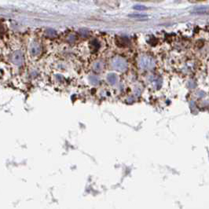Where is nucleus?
Returning a JSON list of instances; mask_svg holds the SVG:
<instances>
[{"label": "nucleus", "mask_w": 209, "mask_h": 209, "mask_svg": "<svg viewBox=\"0 0 209 209\" xmlns=\"http://www.w3.org/2000/svg\"><path fill=\"white\" fill-rule=\"evenodd\" d=\"M11 59L13 61V62L16 65H21L23 63L24 58H23V55L21 54V51H15V52L13 53L12 54V57H11Z\"/></svg>", "instance_id": "nucleus-1"}, {"label": "nucleus", "mask_w": 209, "mask_h": 209, "mask_svg": "<svg viewBox=\"0 0 209 209\" xmlns=\"http://www.w3.org/2000/svg\"><path fill=\"white\" fill-rule=\"evenodd\" d=\"M116 42L119 47H126L130 45L131 41L129 40L128 38H126V37H117L116 39Z\"/></svg>", "instance_id": "nucleus-2"}, {"label": "nucleus", "mask_w": 209, "mask_h": 209, "mask_svg": "<svg viewBox=\"0 0 209 209\" xmlns=\"http://www.w3.org/2000/svg\"><path fill=\"white\" fill-rule=\"evenodd\" d=\"M112 63H113V65L115 66L117 69H120V70H124L127 68L126 62L121 58H116Z\"/></svg>", "instance_id": "nucleus-3"}, {"label": "nucleus", "mask_w": 209, "mask_h": 209, "mask_svg": "<svg viewBox=\"0 0 209 209\" xmlns=\"http://www.w3.org/2000/svg\"><path fill=\"white\" fill-rule=\"evenodd\" d=\"M107 79L110 84H114L116 82V80H117V77H116L115 74H109V75L107 76Z\"/></svg>", "instance_id": "nucleus-4"}, {"label": "nucleus", "mask_w": 209, "mask_h": 209, "mask_svg": "<svg viewBox=\"0 0 209 209\" xmlns=\"http://www.w3.org/2000/svg\"><path fill=\"white\" fill-rule=\"evenodd\" d=\"M46 33H47V36H50V37H55L57 36V33H56V31L54 30H53V29H48L46 31Z\"/></svg>", "instance_id": "nucleus-5"}, {"label": "nucleus", "mask_w": 209, "mask_h": 209, "mask_svg": "<svg viewBox=\"0 0 209 209\" xmlns=\"http://www.w3.org/2000/svg\"><path fill=\"white\" fill-rule=\"evenodd\" d=\"M130 17H139V18H144V17H147V15L146 14H130L129 15Z\"/></svg>", "instance_id": "nucleus-6"}, {"label": "nucleus", "mask_w": 209, "mask_h": 209, "mask_svg": "<svg viewBox=\"0 0 209 209\" xmlns=\"http://www.w3.org/2000/svg\"><path fill=\"white\" fill-rule=\"evenodd\" d=\"M134 9L136 10H147V7L144 6L137 5L134 6Z\"/></svg>", "instance_id": "nucleus-7"}, {"label": "nucleus", "mask_w": 209, "mask_h": 209, "mask_svg": "<svg viewBox=\"0 0 209 209\" xmlns=\"http://www.w3.org/2000/svg\"><path fill=\"white\" fill-rule=\"evenodd\" d=\"M39 47H38V45H37V47H31V53L32 54H36L37 53H38V51H39Z\"/></svg>", "instance_id": "nucleus-8"}, {"label": "nucleus", "mask_w": 209, "mask_h": 209, "mask_svg": "<svg viewBox=\"0 0 209 209\" xmlns=\"http://www.w3.org/2000/svg\"><path fill=\"white\" fill-rule=\"evenodd\" d=\"M94 70L95 71H99L101 69V63H96V64H94Z\"/></svg>", "instance_id": "nucleus-9"}, {"label": "nucleus", "mask_w": 209, "mask_h": 209, "mask_svg": "<svg viewBox=\"0 0 209 209\" xmlns=\"http://www.w3.org/2000/svg\"><path fill=\"white\" fill-rule=\"evenodd\" d=\"M189 3H202V2H205L206 0H188Z\"/></svg>", "instance_id": "nucleus-10"}, {"label": "nucleus", "mask_w": 209, "mask_h": 209, "mask_svg": "<svg viewBox=\"0 0 209 209\" xmlns=\"http://www.w3.org/2000/svg\"><path fill=\"white\" fill-rule=\"evenodd\" d=\"M92 78H93V80H91L92 83H93V84H98L97 78H96L95 76H92Z\"/></svg>", "instance_id": "nucleus-11"}]
</instances>
